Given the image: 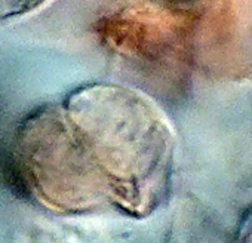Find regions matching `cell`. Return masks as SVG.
<instances>
[{
    "mask_svg": "<svg viewBox=\"0 0 252 243\" xmlns=\"http://www.w3.org/2000/svg\"><path fill=\"white\" fill-rule=\"evenodd\" d=\"M21 150L34 172L101 171L116 199L135 213L150 212L169 188L172 132L155 107L131 93L102 105L96 117L77 108L37 116L24 128Z\"/></svg>",
    "mask_w": 252,
    "mask_h": 243,
    "instance_id": "6da1fadb",
    "label": "cell"
},
{
    "mask_svg": "<svg viewBox=\"0 0 252 243\" xmlns=\"http://www.w3.org/2000/svg\"><path fill=\"white\" fill-rule=\"evenodd\" d=\"M234 243H252V211L243 219Z\"/></svg>",
    "mask_w": 252,
    "mask_h": 243,
    "instance_id": "7a4b0ae2",
    "label": "cell"
}]
</instances>
